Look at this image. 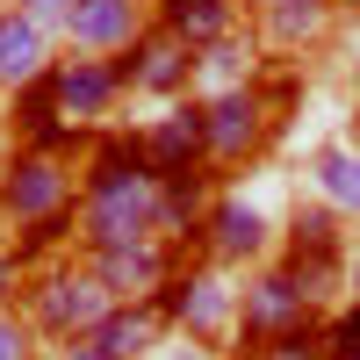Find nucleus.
Segmentation results:
<instances>
[{
	"label": "nucleus",
	"instance_id": "nucleus-21",
	"mask_svg": "<svg viewBox=\"0 0 360 360\" xmlns=\"http://www.w3.org/2000/svg\"><path fill=\"white\" fill-rule=\"evenodd\" d=\"M317 188H324V202H332L339 217H360V152L353 144L317 152Z\"/></svg>",
	"mask_w": 360,
	"mask_h": 360
},
{
	"label": "nucleus",
	"instance_id": "nucleus-29",
	"mask_svg": "<svg viewBox=\"0 0 360 360\" xmlns=\"http://www.w3.org/2000/svg\"><path fill=\"white\" fill-rule=\"evenodd\" d=\"M346 8H360V0H346Z\"/></svg>",
	"mask_w": 360,
	"mask_h": 360
},
{
	"label": "nucleus",
	"instance_id": "nucleus-22",
	"mask_svg": "<svg viewBox=\"0 0 360 360\" xmlns=\"http://www.w3.org/2000/svg\"><path fill=\"white\" fill-rule=\"evenodd\" d=\"M252 360H324V317L317 324H295V332H281V339H266Z\"/></svg>",
	"mask_w": 360,
	"mask_h": 360
},
{
	"label": "nucleus",
	"instance_id": "nucleus-19",
	"mask_svg": "<svg viewBox=\"0 0 360 360\" xmlns=\"http://www.w3.org/2000/svg\"><path fill=\"white\" fill-rule=\"evenodd\" d=\"M159 332H166L159 303H115V310H108L94 332H86V339H94L101 353H115V360H137L144 346H159Z\"/></svg>",
	"mask_w": 360,
	"mask_h": 360
},
{
	"label": "nucleus",
	"instance_id": "nucleus-11",
	"mask_svg": "<svg viewBox=\"0 0 360 360\" xmlns=\"http://www.w3.org/2000/svg\"><path fill=\"white\" fill-rule=\"evenodd\" d=\"M86 259H94V274L108 281L115 303H152L188 252L166 245V238H130V245H101V252H86Z\"/></svg>",
	"mask_w": 360,
	"mask_h": 360
},
{
	"label": "nucleus",
	"instance_id": "nucleus-7",
	"mask_svg": "<svg viewBox=\"0 0 360 360\" xmlns=\"http://www.w3.org/2000/svg\"><path fill=\"white\" fill-rule=\"evenodd\" d=\"M281 115L266 108L259 79L252 86H231V94H202V130H209V166H245L266 152Z\"/></svg>",
	"mask_w": 360,
	"mask_h": 360
},
{
	"label": "nucleus",
	"instance_id": "nucleus-5",
	"mask_svg": "<svg viewBox=\"0 0 360 360\" xmlns=\"http://www.w3.org/2000/svg\"><path fill=\"white\" fill-rule=\"evenodd\" d=\"M324 310L310 303V288L288 274V266H252L245 274V288H238V324H231V346L238 353H259L266 339H281V332H295V324H317Z\"/></svg>",
	"mask_w": 360,
	"mask_h": 360
},
{
	"label": "nucleus",
	"instance_id": "nucleus-9",
	"mask_svg": "<svg viewBox=\"0 0 360 360\" xmlns=\"http://www.w3.org/2000/svg\"><path fill=\"white\" fill-rule=\"evenodd\" d=\"M115 65H123V86L130 94H152V101H180L195 94V51L173 37V29L144 22V37L130 51H115Z\"/></svg>",
	"mask_w": 360,
	"mask_h": 360
},
{
	"label": "nucleus",
	"instance_id": "nucleus-17",
	"mask_svg": "<svg viewBox=\"0 0 360 360\" xmlns=\"http://www.w3.org/2000/svg\"><path fill=\"white\" fill-rule=\"evenodd\" d=\"M339 0H259V44L266 51H310L332 37Z\"/></svg>",
	"mask_w": 360,
	"mask_h": 360
},
{
	"label": "nucleus",
	"instance_id": "nucleus-6",
	"mask_svg": "<svg viewBox=\"0 0 360 360\" xmlns=\"http://www.w3.org/2000/svg\"><path fill=\"white\" fill-rule=\"evenodd\" d=\"M44 86H51L58 115H65L72 130H86V137H94V130H108L115 101L130 94V86H123V65H115V58H86V51H65V58H51Z\"/></svg>",
	"mask_w": 360,
	"mask_h": 360
},
{
	"label": "nucleus",
	"instance_id": "nucleus-13",
	"mask_svg": "<svg viewBox=\"0 0 360 360\" xmlns=\"http://www.w3.org/2000/svg\"><path fill=\"white\" fill-rule=\"evenodd\" d=\"M202 259L217 266H259L266 259V217L238 195H217L209 202V224H202Z\"/></svg>",
	"mask_w": 360,
	"mask_h": 360
},
{
	"label": "nucleus",
	"instance_id": "nucleus-10",
	"mask_svg": "<svg viewBox=\"0 0 360 360\" xmlns=\"http://www.w3.org/2000/svg\"><path fill=\"white\" fill-rule=\"evenodd\" d=\"M137 152H144V166H152L159 180H173V173H202V166H209L202 94H180V101H166V115H152V123L137 130Z\"/></svg>",
	"mask_w": 360,
	"mask_h": 360
},
{
	"label": "nucleus",
	"instance_id": "nucleus-8",
	"mask_svg": "<svg viewBox=\"0 0 360 360\" xmlns=\"http://www.w3.org/2000/svg\"><path fill=\"white\" fill-rule=\"evenodd\" d=\"M281 266L310 288V303H324V295L346 281V238H339V209H332V202H317V209H303V217L288 224Z\"/></svg>",
	"mask_w": 360,
	"mask_h": 360
},
{
	"label": "nucleus",
	"instance_id": "nucleus-3",
	"mask_svg": "<svg viewBox=\"0 0 360 360\" xmlns=\"http://www.w3.org/2000/svg\"><path fill=\"white\" fill-rule=\"evenodd\" d=\"M115 310L108 281L94 274V259H51L22 281V317L37 324L44 339H72V332H94V324Z\"/></svg>",
	"mask_w": 360,
	"mask_h": 360
},
{
	"label": "nucleus",
	"instance_id": "nucleus-27",
	"mask_svg": "<svg viewBox=\"0 0 360 360\" xmlns=\"http://www.w3.org/2000/svg\"><path fill=\"white\" fill-rule=\"evenodd\" d=\"M22 281H29V259H22L15 245H0V303H8V295H22Z\"/></svg>",
	"mask_w": 360,
	"mask_h": 360
},
{
	"label": "nucleus",
	"instance_id": "nucleus-18",
	"mask_svg": "<svg viewBox=\"0 0 360 360\" xmlns=\"http://www.w3.org/2000/svg\"><path fill=\"white\" fill-rule=\"evenodd\" d=\"M238 15H245V0H152V22L173 29L188 51H209L217 37H231Z\"/></svg>",
	"mask_w": 360,
	"mask_h": 360
},
{
	"label": "nucleus",
	"instance_id": "nucleus-1",
	"mask_svg": "<svg viewBox=\"0 0 360 360\" xmlns=\"http://www.w3.org/2000/svg\"><path fill=\"white\" fill-rule=\"evenodd\" d=\"M159 238V173L144 166L137 137L101 130L94 152L79 159V252Z\"/></svg>",
	"mask_w": 360,
	"mask_h": 360
},
{
	"label": "nucleus",
	"instance_id": "nucleus-4",
	"mask_svg": "<svg viewBox=\"0 0 360 360\" xmlns=\"http://www.w3.org/2000/svg\"><path fill=\"white\" fill-rule=\"evenodd\" d=\"M159 303V317L173 324V332H188V339H202V346H217V339H231V324H238V288H231V266H217V259H180L173 266V281L152 295Z\"/></svg>",
	"mask_w": 360,
	"mask_h": 360
},
{
	"label": "nucleus",
	"instance_id": "nucleus-24",
	"mask_svg": "<svg viewBox=\"0 0 360 360\" xmlns=\"http://www.w3.org/2000/svg\"><path fill=\"white\" fill-rule=\"evenodd\" d=\"M324 360H360V295L324 317Z\"/></svg>",
	"mask_w": 360,
	"mask_h": 360
},
{
	"label": "nucleus",
	"instance_id": "nucleus-26",
	"mask_svg": "<svg viewBox=\"0 0 360 360\" xmlns=\"http://www.w3.org/2000/svg\"><path fill=\"white\" fill-rule=\"evenodd\" d=\"M44 360H115V353H101L86 332H72V339H44Z\"/></svg>",
	"mask_w": 360,
	"mask_h": 360
},
{
	"label": "nucleus",
	"instance_id": "nucleus-23",
	"mask_svg": "<svg viewBox=\"0 0 360 360\" xmlns=\"http://www.w3.org/2000/svg\"><path fill=\"white\" fill-rule=\"evenodd\" d=\"M0 360H44V332L8 303H0Z\"/></svg>",
	"mask_w": 360,
	"mask_h": 360
},
{
	"label": "nucleus",
	"instance_id": "nucleus-28",
	"mask_svg": "<svg viewBox=\"0 0 360 360\" xmlns=\"http://www.w3.org/2000/svg\"><path fill=\"white\" fill-rule=\"evenodd\" d=\"M346 288H353V295H360V259H346Z\"/></svg>",
	"mask_w": 360,
	"mask_h": 360
},
{
	"label": "nucleus",
	"instance_id": "nucleus-25",
	"mask_svg": "<svg viewBox=\"0 0 360 360\" xmlns=\"http://www.w3.org/2000/svg\"><path fill=\"white\" fill-rule=\"evenodd\" d=\"M15 8H22V15H37L51 37H65V22H72V8H79V0H15Z\"/></svg>",
	"mask_w": 360,
	"mask_h": 360
},
{
	"label": "nucleus",
	"instance_id": "nucleus-20",
	"mask_svg": "<svg viewBox=\"0 0 360 360\" xmlns=\"http://www.w3.org/2000/svg\"><path fill=\"white\" fill-rule=\"evenodd\" d=\"M259 79V51L252 37H217L209 51H195V86H209V94H231V86H252Z\"/></svg>",
	"mask_w": 360,
	"mask_h": 360
},
{
	"label": "nucleus",
	"instance_id": "nucleus-12",
	"mask_svg": "<svg viewBox=\"0 0 360 360\" xmlns=\"http://www.w3.org/2000/svg\"><path fill=\"white\" fill-rule=\"evenodd\" d=\"M152 8L144 0H79L72 22H65V51H86V58H115L144 37Z\"/></svg>",
	"mask_w": 360,
	"mask_h": 360
},
{
	"label": "nucleus",
	"instance_id": "nucleus-2",
	"mask_svg": "<svg viewBox=\"0 0 360 360\" xmlns=\"http://www.w3.org/2000/svg\"><path fill=\"white\" fill-rule=\"evenodd\" d=\"M0 217L15 224L22 259H37L51 245H79V166L58 159V152L15 144L8 173H0Z\"/></svg>",
	"mask_w": 360,
	"mask_h": 360
},
{
	"label": "nucleus",
	"instance_id": "nucleus-16",
	"mask_svg": "<svg viewBox=\"0 0 360 360\" xmlns=\"http://www.w3.org/2000/svg\"><path fill=\"white\" fill-rule=\"evenodd\" d=\"M51 29L37 15L22 8H0V94H15V86H29L37 72H51Z\"/></svg>",
	"mask_w": 360,
	"mask_h": 360
},
{
	"label": "nucleus",
	"instance_id": "nucleus-14",
	"mask_svg": "<svg viewBox=\"0 0 360 360\" xmlns=\"http://www.w3.org/2000/svg\"><path fill=\"white\" fill-rule=\"evenodd\" d=\"M15 144H29V152H58V159H79V144H86V130H72L65 115H58L44 72L29 86H15Z\"/></svg>",
	"mask_w": 360,
	"mask_h": 360
},
{
	"label": "nucleus",
	"instance_id": "nucleus-15",
	"mask_svg": "<svg viewBox=\"0 0 360 360\" xmlns=\"http://www.w3.org/2000/svg\"><path fill=\"white\" fill-rule=\"evenodd\" d=\"M209 202H217V173H173L159 180V238L166 245H202V224H209Z\"/></svg>",
	"mask_w": 360,
	"mask_h": 360
}]
</instances>
